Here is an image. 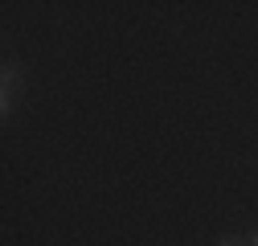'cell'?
<instances>
[{
	"mask_svg": "<svg viewBox=\"0 0 258 246\" xmlns=\"http://www.w3.org/2000/svg\"><path fill=\"white\" fill-rule=\"evenodd\" d=\"M17 82H21V70H17V66H5V74H0V115H9V111H13Z\"/></svg>",
	"mask_w": 258,
	"mask_h": 246,
	"instance_id": "obj_1",
	"label": "cell"
},
{
	"mask_svg": "<svg viewBox=\"0 0 258 246\" xmlns=\"http://www.w3.org/2000/svg\"><path fill=\"white\" fill-rule=\"evenodd\" d=\"M221 246H238V242H230V238H221Z\"/></svg>",
	"mask_w": 258,
	"mask_h": 246,
	"instance_id": "obj_2",
	"label": "cell"
}]
</instances>
